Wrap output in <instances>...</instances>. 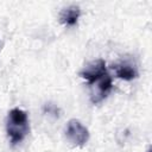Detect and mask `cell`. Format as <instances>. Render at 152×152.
<instances>
[{
	"instance_id": "8",
	"label": "cell",
	"mask_w": 152,
	"mask_h": 152,
	"mask_svg": "<svg viewBox=\"0 0 152 152\" xmlns=\"http://www.w3.org/2000/svg\"><path fill=\"white\" fill-rule=\"evenodd\" d=\"M0 46H1V45H0Z\"/></svg>"
},
{
	"instance_id": "4",
	"label": "cell",
	"mask_w": 152,
	"mask_h": 152,
	"mask_svg": "<svg viewBox=\"0 0 152 152\" xmlns=\"http://www.w3.org/2000/svg\"><path fill=\"white\" fill-rule=\"evenodd\" d=\"M106 74H108V71H107L104 61L103 59H96V61L91 62L89 65H87L80 72V76L82 78H84L91 86L94 82H96L99 78H101Z\"/></svg>"
},
{
	"instance_id": "2",
	"label": "cell",
	"mask_w": 152,
	"mask_h": 152,
	"mask_svg": "<svg viewBox=\"0 0 152 152\" xmlns=\"http://www.w3.org/2000/svg\"><path fill=\"white\" fill-rule=\"evenodd\" d=\"M65 135L66 139L75 146H83L87 144L89 139L88 128L76 119H71L68 121L65 128Z\"/></svg>"
},
{
	"instance_id": "1",
	"label": "cell",
	"mask_w": 152,
	"mask_h": 152,
	"mask_svg": "<svg viewBox=\"0 0 152 152\" xmlns=\"http://www.w3.org/2000/svg\"><path fill=\"white\" fill-rule=\"evenodd\" d=\"M6 131L12 145L23 141L30 131L27 113L20 108L11 109L6 121Z\"/></svg>"
},
{
	"instance_id": "3",
	"label": "cell",
	"mask_w": 152,
	"mask_h": 152,
	"mask_svg": "<svg viewBox=\"0 0 152 152\" xmlns=\"http://www.w3.org/2000/svg\"><path fill=\"white\" fill-rule=\"evenodd\" d=\"M112 88H113L112 77L109 76V74H106L104 76H102L91 84V93H90L91 102L96 104L102 100H104L108 96V94L112 91Z\"/></svg>"
},
{
	"instance_id": "5",
	"label": "cell",
	"mask_w": 152,
	"mask_h": 152,
	"mask_svg": "<svg viewBox=\"0 0 152 152\" xmlns=\"http://www.w3.org/2000/svg\"><path fill=\"white\" fill-rule=\"evenodd\" d=\"M113 70L116 77L124 81H132L138 77L137 66L128 61H121V62L113 64Z\"/></svg>"
},
{
	"instance_id": "7",
	"label": "cell",
	"mask_w": 152,
	"mask_h": 152,
	"mask_svg": "<svg viewBox=\"0 0 152 152\" xmlns=\"http://www.w3.org/2000/svg\"><path fill=\"white\" fill-rule=\"evenodd\" d=\"M45 110L48 112V113H52L55 116H57L58 114V110H57V108L55 107V106H52V104H48V106H45Z\"/></svg>"
},
{
	"instance_id": "6",
	"label": "cell",
	"mask_w": 152,
	"mask_h": 152,
	"mask_svg": "<svg viewBox=\"0 0 152 152\" xmlns=\"http://www.w3.org/2000/svg\"><path fill=\"white\" fill-rule=\"evenodd\" d=\"M80 15H81L80 7L78 6H75V5H71V6H68L66 8H64L61 12L59 20L65 26H74V25L77 24Z\"/></svg>"
}]
</instances>
